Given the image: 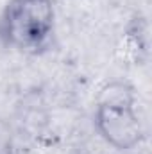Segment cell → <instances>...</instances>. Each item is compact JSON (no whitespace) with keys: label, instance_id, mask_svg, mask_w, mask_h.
I'll return each instance as SVG.
<instances>
[{"label":"cell","instance_id":"1","mask_svg":"<svg viewBox=\"0 0 152 154\" xmlns=\"http://www.w3.org/2000/svg\"><path fill=\"white\" fill-rule=\"evenodd\" d=\"M57 29L56 0H7L0 9V48L41 56L52 48Z\"/></svg>","mask_w":152,"mask_h":154},{"label":"cell","instance_id":"2","mask_svg":"<svg viewBox=\"0 0 152 154\" xmlns=\"http://www.w3.org/2000/svg\"><path fill=\"white\" fill-rule=\"evenodd\" d=\"M93 127L99 138L116 151L127 152L141 145L145 129L138 115L136 88L129 81L113 79L99 90Z\"/></svg>","mask_w":152,"mask_h":154}]
</instances>
